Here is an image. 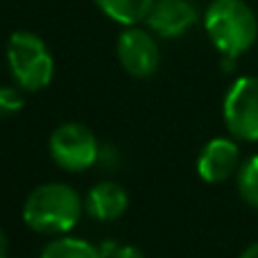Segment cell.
I'll list each match as a JSON object with an SVG mask.
<instances>
[{
	"instance_id": "obj_9",
	"label": "cell",
	"mask_w": 258,
	"mask_h": 258,
	"mask_svg": "<svg viewBox=\"0 0 258 258\" xmlns=\"http://www.w3.org/2000/svg\"><path fill=\"white\" fill-rule=\"evenodd\" d=\"M129 206L127 190L116 181H100L89 190L84 202V211L93 220L100 222H113L122 218Z\"/></svg>"
},
{
	"instance_id": "obj_16",
	"label": "cell",
	"mask_w": 258,
	"mask_h": 258,
	"mask_svg": "<svg viewBox=\"0 0 258 258\" xmlns=\"http://www.w3.org/2000/svg\"><path fill=\"white\" fill-rule=\"evenodd\" d=\"M238 258H258V242H251V245L247 247Z\"/></svg>"
},
{
	"instance_id": "obj_5",
	"label": "cell",
	"mask_w": 258,
	"mask_h": 258,
	"mask_svg": "<svg viewBox=\"0 0 258 258\" xmlns=\"http://www.w3.org/2000/svg\"><path fill=\"white\" fill-rule=\"evenodd\" d=\"M222 118L238 141L258 143V77L242 75L229 86L222 102Z\"/></svg>"
},
{
	"instance_id": "obj_6",
	"label": "cell",
	"mask_w": 258,
	"mask_h": 258,
	"mask_svg": "<svg viewBox=\"0 0 258 258\" xmlns=\"http://www.w3.org/2000/svg\"><path fill=\"white\" fill-rule=\"evenodd\" d=\"M116 54L122 71L129 73L132 77H138V80H147L159 71L161 50L154 39V32L129 25L118 36Z\"/></svg>"
},
{
	"instance_id": "obj_7",
	"label": "cell",
	"mask_w": 258,
	"mask_h": 258,
	"mask_svg": "<svg viewBox=\"0 0 258 258\" xmlns=\"http://www.w3.org/2000/svg\"><path fill=\"white\" fill-rule=\"evenodd\" d=\"M145 23L161 39H177L197 23V9L190 0H154Z\"/></svg>"
},
{
	"instance_id": "obj_15",
	"label": "cell",
	"mask_w": 258,
	"mask_h": 258,
	"mask_svg": "<svg viewBox=\"0 0 258 258\" xmlns=\"http://www.w3.org/2000/svg\"><path fill=\"white\" fill-rule=\"evenodd\" d=\"M7 256H9V238L3 231V227H0V258H7Z\"/></svg>"
},
{
	"instance_id": "obj_14",
	"label": "cell",
	"mask_w": 258,
	"mask_h": 258,
	"mask_svg": "<svg viewBox=\"0 0 258 258\" xmlns=\"http://www.w3.org/2000/svg\"><path fill=\"white\" fill-rule=\"evenodd\" d=\"M111 258H145V254H143L138 247L127 245V247H118L116 254H113Z\"/></svg>"
},
{
	"instance_id": "obj_17",
	"label": "cell",
	"mask_w": 258,
	"mask_h": 258,
	"mask_svg": "<svg viewBox=\"0 0 258 258\" xmlns=\"http://www.w3.org/2000/svg\"><path fill=\"white\" fill-rule=\"evenodd\" d=\"M7 258H9V256H7Z\"/></svg>"
},
{
	"instance_id": "obj_3",
	"label": "cell",
	"mask_w": 258,
	"mask_h": 258,
	"mask_svg": "<svg viewBox=\"0 0 258 258\" xmlns=\"http://www.w3.org/2000/svg\"><path fill=\"white\" fill-rule=\"evenodd\" d=\"M7 63L23 91H43L54 77V59L34 32L18 30L7 41Z\"/></svg>"
},
{
	"instance_id": "obj_8",
	"label": "cell",
	"mask_w": 258,
	"mask_h": 258,
	"mask_svg": "<svg viewBox=\"0 0 258 258\" xmlns=\"http://www.w3.org/2000/svg\"><path fill=\"white\" fill-rule=\"evenodd\" d=\"M240 168V152L231 138H213L197 156V174L206 183H222Z\"/></svg>"
},
{
	"instance_id": "obj_4",
	"label": "cell",
	"mask_w": 258,
	"mask_h": 258,
	"mask_svg": "<svg viewBox=\"0 0 258 258\" xmlns=\"http://www.w3.org/2000/svg\"><path fill=\"white\" fill-rule=\"evenodd\" d=\"M50 156L66 172H82L98 163L100 143L82 122H63L50 136Z\"/></svg>"
},
{
	"instance_id": "obj_10",
	"label": "cell",
	"mask_w": 258,
	"mask_h": 258,
	"mask_svg": "<svg viewBox=\"0 0 258 258\" xmlns=\"http://www.w3.org/2000/svg\"><path fill=\"white\" fill-rule=\"evenodd\" d=\"M95 7L118 25H138L150 14L154 0H93Z\"/></svg>"
},
{
	"instance_id": "obj_2",
	"label": "cell",
	"mask_w": 258,
	"mask_h": 258,
	"mask_svg": "<svg viewBox=\"0 0 258 258\" xmlns=\"http://www.w3.org/2000/svg\"><path fill=\"white\" fill-rule=\"evenodd\" d=\"M204 30L222 57L238 59L258 39V18L245 0H213L204 14Z\"/></svg>"
},
{
	"instance_id": "obj_11",
	"label": "cell",
	"mask_w": 258,
	"mask_h": 258,
	"mask_svg": "<svg viewBox=\"0 0 258 258\" xmlns=\"http://www.w3.org/2000/svg\"><path fill=\"white\" fill-rule=\"evenodd\" d=\"M41 258H102L100 249L82 238L73 236H59L57 240L48 242L41 251Z\"/></svg>"
},
{
	"instance_id": "obj_13",
	"label": "cell",
	"mask_w": 258,
	"mask_h": 258,
	"mask_svg": "<svg viewBox=\"0 0 258 258\" xmlns=\"http://www.w3.org/2000/svg\"><path fill=\"white\" fill-rule=\"evenodd\" d=\"M25 107V98L14 86H0V118H12Z\"/></svg>"
},
{
	"instance_id": "obj_12",
	"label": "cell",
	"mask_w": 258,
	"mask_h": 258,
	"mask_svg": "<svg viewBox=\"0 0 258 258\" xmlns=\"http://www.w3.org/2000/svg\"><path fill=\"white\" fill-rule=\"evenodd\" d=\"M236 186L242 202L258 211V154L249 156L240 163L236 172Z\"/></svg>"
},
{
	"instance_id": "obj_1",
	"label": "cell",
	"mask_w": 258,
	"mask_h": 258,
	"mask_svg": "<svg viewBox=\"0 0 258 258\" xmlns=\"http://www.w3.org/2000/svg\"><path fill=\"white\" fill-rule=\"evenodd\" d=\"M84 213V202L73 186L61 181L41 183L23 204V222L43 236H66Z\"/></svg>"
}]
</instances>
